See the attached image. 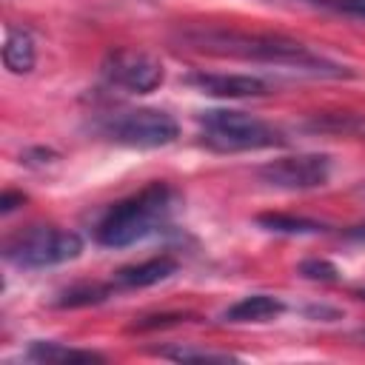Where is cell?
Masks as SVG:
<instances>
[{
	"label": "cell",
	"mask_w": 365,
	"mask_h": 365,
	"mask_svg": "<svg viewBox=\"0 0 365 365\" xmlns=\"http://www.w3.org/2000/svg\"><path fill=\"white\" fill-rule=\"evenodd\" d=\"M185 322L182 314H163V317H143L140 322H134V331H151V328H168V325H180Z\"/></svg>",
	"instance_id": "18"
},
{
	"label": "cell",
	"mask_w": 365,
	"mask_h": 365,
	"mask_svg": "<svg viewBox=\"0 0 365 365\" xmlns=\"http://www.w3.org/2000/svg\"><path fill=\"white\" fill-rule=\"evenodd\" d=\"M257 177L279 191H308L319 188L331 177V157L328 154H291L271 160L257 168Z\"/></svg>",
	"instance_id": "7"
},
{
	"label": "cell",
	"mask_w": 365,
	"mask_h": 365,
	"mask_svg": "<svg viewBox=\"0 0 365 365\" xmlns=\"http://www.w3.org/2000/svg\"><path fill=\"white\" fill-rule=\"evenodd\" d=\"M174 191L165 182H151L143 191L114 202L97 222V242L106 248H125L145 240L171 211Z\"/></svg>",
	"instance_id": "2"
},
{
	"label": "cell",
	"mask_w": 365,
	"mask_h": 365,
	"mask_svg": "<svg viewBox=\"0 0 365 365\" xmlns=\"http://www.w3.org/2000/svg\"><path fill=\"white\" fill-rule=\"evenodd\" d=\"M185 83L208 97L222 100H245V97H265L268 83L254 74H217V71H191Z\"/></svg>",
	"instance_id": "8"
},
{
	"label": "cell",
	"mask_w": 365,
	"mask_h": 365,
	"mask_svg": "<svg viewBox=\"0 0 365 365\" xmlns=\"http://www.w3.org/2000/svg\"><path fill=\"white\" fill-rule=\"evenodd\" d=\"M279 314H285V302L279 297L251 294V297H242L234 305H228L222 311V319L225 322H268V319H277Z\"/></svg>",
	"instance_id": "10"
},
{
	"label": "cell",
	"mask_w": 365,
	"mask_h": 365,
	"mask_svg": "<svg viewBox=\"0 0 365 365\" xmlns=\"http://www.w3.org/2000/svg\"><path fill=\"white\" fill-rule=\"evenodd\" d=\"M174 274H177V259L174 257H151V259L120 268L114 274V285H120V288H148V285H157V282H163Z\"/></svg>",
	"instance_id": "9"
},
{
	"label": "cell",
	"mask_w": 365,
	"mask_h": 365,
	"mask_svg": "<svg viewBox=\"0 0 365 365\" xmlns=\"http://www.w3.org/2000/svg\"><path fill=\"white\" fill-rule=\"evenodd\" d=\"M37 60V46L34 37L26 29H9L6 43H3V63L11 74H29Z\"/></svg>",
	"instance_id": "12"
},
{
	"label": "cell",
	"mask_w": 365,
	"mask_h": 365,
	"mask_svg": "<svg viewBox=\"0 0 365 365\" xmlns=\"http://www.w3.org/2000/svg\"><path fill=\"white\" fill-rule=\"evenodd\" d=\"M100 74L108 86L125 88L131 94H148L163 83V63L137 48H111L103 57Z\"/></svg>",
	"instance_id": "6"
},
{
	"label": "cell",
	"mask_w": 365,
	"mask_h": 365,
	"mask_svg": "<svg viewBox=\"0 0 365 365\" xmlns=\"http://www.w3.org/2000/svg\"><path fill=\"white\" fill-rule=\"evenodd\" d=\"M305 128L314 131V134H334V137L365 140V114L325 111V114H314V117L305 123Z\"/></svg>",
	"instance_id": "11"
},
{
	"label": "cell",
	"mask_w": 365,
	"mask_h": 365,
	"mask_svg": "<svg viewBox=\"0 0 365 365\" xmlns=\"http://www.w3.org/2000/svg\"><path fill=\"white\" fill-rule=\"evenodd\" d=\"M157 354L174 362H234L237 359L234 354H220V351L194 348V345H171V348H160Z\"/></svg>",
	"instance_id": "16"
},
{
	"label": "cell",
	"mask_w": 365,
	"mask_h": 365,
	"mask_svg": "<svg viewBox=\"0 0 365 365\" xmlns=\"http://www.w3.org/2000/svg\"><path fill=\"white\" fill-rule=\"evenodd\" d=\"M356 339H362V342H365V328H362V331H356Z\"/></svg>",
	"instance_id": "23"
},
{
	"label": "cell",
	"mask_w": 365,
	"mask_h": 365,
	"mask_svg": "<svg viewBox=\"0 0 365 365\" xmlns=\"http://www.w3.org/2000/svg\"><path fill=\"white\" fill-rule=\"evenodd\" d=\"M80 254H83L80 234L54 225H31L14 234L3 248L6 262H11L14 268H51L71 262Z\"/></svg>",
	"instance_id": "4"
},
{
	"label": "cell",
	"mask_w": 365,
	"mask_h": 365,
	"mask_svg": "<svg viewBox=\"0 0 365 365\" xmlns=\"http://www.w3.org/2000/svg\"><path fill=\"white\" fill-rule=\"evenodd\" d=\"M26 202V194H14V191H6L3 197H0V214H11L17 205H23Z\"/></svg>",
	"instance_id": "19"
},
{
	"label": "cell",
	"mask_w": 365,
	"mask_h": 365,
	"mask_svg": "<svg viewBox=\"0 0 365 365\" xmlns=\"http://www.w3.org/2000/svg\"><path fill=\"white\" fill-rule=\"evenodd\" d=\"M336 9H342L351 17H362L365 20V0H336Z\"/></svg>",
	"instance_id": "20"
},
{
	"label": "cell",
	"mask_w": 365,
	"mask_h": 365,
	"mask_svg": "<svg viewBox=\"0 0 365 365\" xmlns=\"http://www.w3.org/2000/svg\"><path fill=\"white\" fill-rule=\"evenodd\" d=\"M308 3H322V0H308Z\"/></svg>",
	"instance_id": "24"
},
{
	"label": "cell",
	"mask_w": 365,
	"mask_h": 365,
	"mask_svg": "<svg viewBox=\"0 0 365 365\" xmlns=\"http://www.w3.org/2000/svg\"><path fill=\"white\" fill-rule=\"evenodd\" d=\"M103 137L128 148H160L177 140L180 125L168 111L160 108H131L100 123Z\"/></svg>",
	"instance_id": "5"
},
{
	"label": "cell",
	"mask_w": 365,
	"mask_h": 365,
	"mask_svg": "<svg viewBox=\"0 0 365 365\" xmlns=\"http://www.w3.org/2000/svg\"><path fill=\"white\" fill-rule=\"evenodd\" d=\"M299 274H302L305 279H314V282H334V279H339V268H336L334 262L317 259V257L302 259V262H299Z\"/></svg>",
	"instance_id": "17"
},
{
	"label": "cell",
	"mask_w": 365,
	"mask_h": 365,
	"mask_svg": "<svg viewBox=\"0 0 365 365\" xmlns=\"http://www.w3.org/2000/svg\"><path fill=\"white\" fill-rule=\"evenodd\" d=\"M356 197H362V200H365V182H362V185H356Z\"/></svg>",
	"instance_id": "22"
},
{
	"label": "cell",
	"mask_w": 365,
	"mask_h": 365,
	"mask_svg": "<svg viewBox=\"0 0 365 365\" xmlns=\"http://www.w3.org/2000/svg\"><path fill=\"white\" fill-rule=\"evenodd\" d=\"M26 356L34 359V362H106V356L97 354V351L68 348L63 342H48V339L31 342L29 351H26Z\"/></svg>",
	"instance_id": "13"
},
{
	"label": "cell",
	"mask_w": 365,
	"mask_h": 365,
	"mask_svg": "<svg viewBox=\"0 0 365 365\" xmlns=\"http://www.w3.org/2000/svg\"><path fill=\"white\" fill-rule=\"evenodd\" d=\"M348 242H356V245H365V222H359V225H351L345 234H342Z\"/></svg>",
	"instance_id": "21"
},
{
	"label": "cell",
	"mask_w": 365,
	"mask_h": 365,
	"mask_svg": "<svg viewBox=\"0 0 365 365\" xmlns=\"http://www.w3.org/2000/svg\"><path fill=\"white\" fill-rule=\"evenodd\" d=\"M177 40L202 54L291 66V68L308 71L314 77H348L351 74L345 66L311 51L305 43L285 37V34H271V31H245V29H225V26H188L177 34Z\"/></svg>",
	"instance_id": "1"
},
{
	"label": "cell",
	"mask_w": 365,
	"mask_h": 365,
	"mask_svg": "<svg viewBox=\"0 0 365 365\" xmlns=\"http://www.w3.org/2000/svg\"><path fill=\"white\" fill-rule=\"evenodd\" d=\"M111 294V285H71L68 291L60 294L57 305L60 308H83V305H97L103 299H108Z\"/></svg>",
	"instance_id": "15"
},
{
	"label": "cell",
	"mask_w": 365,
	"mask_h": 365,
	"mask_svg": "<svg viewBox=\"0 0 365 365\" xmlns=\"http://www.w3.org/2000/svg\"><path fill=\"white\" fill-rule=\"evenodd\" d=\"M257 222L265 228V231H277V234H319L325 231L322 222L317 220H308V217H294V214H259Z\"/></svg>",
	"instance_id": "14"
},
{
	"label": "cell",
	"mask_w": 365,
	"mask_h": 365,
	"mask_svg": "<svg viewBox=\"0 0 365 365\" xmlns=\"http://www.w3.org/2000/svg\"><path fill=\"white\" fill-rule=\"evenodd\" d=\"M200 140L222 154H234V151H259V148H274L282 145L285 137L268 125L265 120L237 111V108H211L202 111L200 117Z\"/></svg>",
	"instance_id": "3"
}]
</instances>
